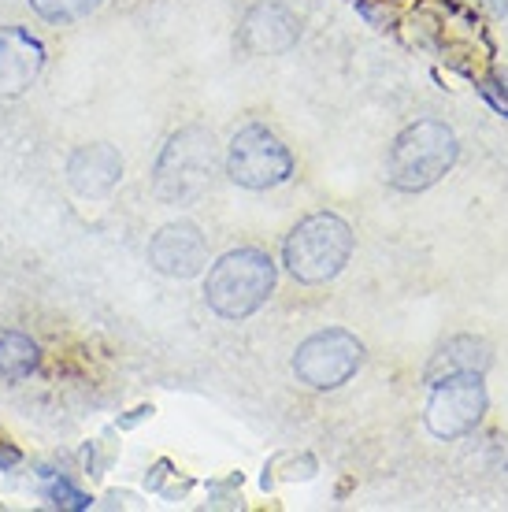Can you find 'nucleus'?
<instances>
[{
	"label": "nucleus",
	"instance_id": "7",
	"mask_svg": "<svg viewBox=\"0 0 508 512\" xmlns=\"http://www.w3.org/2000/svg\"><path fill=\"white\" fill-rule=\"evenodd\" d=\"M486 412V386L479 372H457L434 383L427 401V427L434 438L468 435Z\"/></svg>",
	"mask_w": 508,
	"mask_h": 512
},
{
	"label": "nucleus",
	"instance_id": "1",
	"mask_svg": "<svg viewBox=\"0 0 508 512\" xmlns=\"http://www.w3.org/2000/svg\"><path fill=\"white\" fill-rule=\"evenodd\" d=\"M457 134L438 119H420L397 134L386 160V179L394 190L420 193L431 190L434 182L449 175V167L457 164Z\"/></svg>",
	"mask_w": 508,
	"mask_h": 512
},
{
	"label": "nucleus",
	"instance_id": "13",
	"mask_svg": "<svg viewBox=\"0 0 508 512\" xmlns=\"http://www.w3.org/2000/svg\"><path fill=\"white\" fill-rule=\"evenodd\" d=\"M41 364V349L23 331L0 327V379H26Z\"/></svg>",
	"mask_w": 508,
	"mask_h": 512
},
{
	"label": "nucleus",
	"instance_id": "2",
	"mask_svg": "<svg viewBox=\"0 0 508 512\" xmlns=\"http://www.w3.org/2000/svg\"><path fill=\"white\" fill-rule=\"evenodd\" d=\"M349 256H353V227L334 212H316L301 219L282 245V264L305 286H319L342 275Z\"/></svg>",
	"mask_w": 508,
	"mask_h": 512
},
{
	"label": "nucleus",
	"instance_id": "14",
	"mask_svg": "<svg viewBox=\"0 0 508 512\" xmlns=\"http://www.w3.org/2000/svg\"><path fill=\"white\" fill-rule=\"evenodd\" d=\"M30 4L49 23H75V19H86L89 12H97L104 0H30Z\"/></svg>",
	"mask_w": 508,
	"mask_h": 512
},
{
	"label": "nucleus",
	"instance_id": "5",
	"mask_svg": "<svg viewBox=\"0 0 508 512\" xmlns=\"http://www.w3.org/2000/svg\"><path fill=\"white\" fill-rule=\"evenodd\" d=\"M227 175L245 190H275L293 175V153L271 130L253 123L230 141Z\"/></svg>",
	"mask_w": 508,
	"mask_h": 512
},
{
	"label": "nucleus",
	"instance_id": "10",
	"mask_svg": "<svg viewBox=\"0 0 508 512\" xmlns=\"http://www.w3.org/2000/svg\"><path fill=\"white\" fill-rule=\"evenodd\" d=\"M45 67V45L19 26L0 30V97H19Z\"/></svg>",
	"mask_w": 508,
	"mask_h": 512
},
{
	"label": "nucleus",
	"instance_id": "12",
	"mask_svg": "<svg viewBox=\"0 0 508 512\" xmlns=\"http://www.w3.org/2000/svg\"><path fill=\"white\" fill-rule=\"evenodd\" d=\"M490 364H494V353H490V346H486L483 338H475V334H457V338H449V342L434 353L431 368H427V379L438 383V379L457 375V372L483 375Z\"/></svg>",
	"mask_w": 508,
	"mask_h": 512
},
{
	"label": "nucleus",
	"instance_id": "8",
	"mask_svg": "<svg viewBox=\"0 0 508 512\" xmlns=\"http://www.w3.org/2000/svg\"><path fill=\"white\" fill-rule=\"evenodd\" d=\"M204 234L193 223H167L149 242V264L167 279H193L204 271Z\"/></svg>",
	"mask_w": 508,
	"mask_h": 512
},
{
	"label": "nucleus",
	"instance_id": "11",
	"mask_svg": "<svg viewBox=\"0 0 508 512\" xmlns=\"http://www.w3.org/2000/svg\"><path fill=\"white\" fill-rule=\"evenodd\" d=\"M67 179H71L75 193H82V197H104L123 179V156L115 153L112 145H104V141L82 145L71 156V164H67Z\"/></svg>",
	"mask_w": 508,
	"mask_h": 512
},
{
	"label": "nucleus",
	"instance_id": "16",
	"mask_svg": "<svg viewBox=\"0 0 508 512\" xmlns=\"http://www.w3.org/2000/svg\"><path fill=\"white\" fill-rule=\"evenodd\" d=\"M479 93H483V101L494 108L497 116L508 119V82H501V78H486L483 86H479Z\"/></svg>",
	"mask_w": 508,
	"mask_h": 512
},
{
	"label": "nucleus",
	"instance_id": "15",
	"mask_svg": "<svg viewBox=\"0 0 508 512\" xmlns=\"http://www.w3.org/2000/svg\"><path fill=\"white\" fill-rule=\"evenodd\" d=\"M49 498H52V505H60V509H89V494H82L78 487H71L67 479H56L49 487Z\"/></svg>",
	"mask_w": 508,
	"mask_h": 512
},
{
	"label": "nucleus",
	"instance_id": "3",
	"mask_svg": "<svg viewBox=\"0 0 508 512\" xmlns=\"http://www.w3.org/2000/svg\"><path fill=\"white\" fill-rule=\"evenodd\" d=\"M275 290V264L260 249H234L212 264L204 301L223 320H249Z\"/></svg>",
	"mask_w": 508,
	"mask_h": 512
},
{
	"label": "nucleus",
	"instance_id": "9",
	"mask_svg": "<svg viewBox=\"0 0 508 512\" xmlns=\"http://www.w3.org/2000/svg\"><path fill=\"white\" fill-rule=\"evenodd\" d=\"M297 38H301V23L282 4H256L238 30V45L253 56H282L297 45Z\"/></svg>",
	"mask_w": 508,
	"mask_h": 512
},
{
	"label": "nucleus",
	"instance_id": "4",
	"mask_svg": "<svg viewBox=\"0 0 508 512\" xmlns=\"http://www.w3.org/2000/svg\"><path fill=\"white\" fill-rule=\"evenodd\" d=\"M212 171H216V141L212 130L186 127L171 134L164 153L156 160V193L167 205H186L197 201L208 186H212Z\"/></svg>",
	"mask_w": 508,
	"mask_h": 512
},
{
	"label": "nucleus",
	"instance_id": "6",
	"mask_svg": "<svg viewBox=\"0 0 508 512\" xmlns=\"http://www.w3.org/2000/svg\"><path fill=\"white\" fill-rule=\"evenodd\" d=\"M364 364V346L360 338L349 331H319L308 342H301L297 357H293V375L312 390H338L349 383Z\"/></svg>",
	"mask_w": 508,
	"mask_h": 512
}]
</instances>
